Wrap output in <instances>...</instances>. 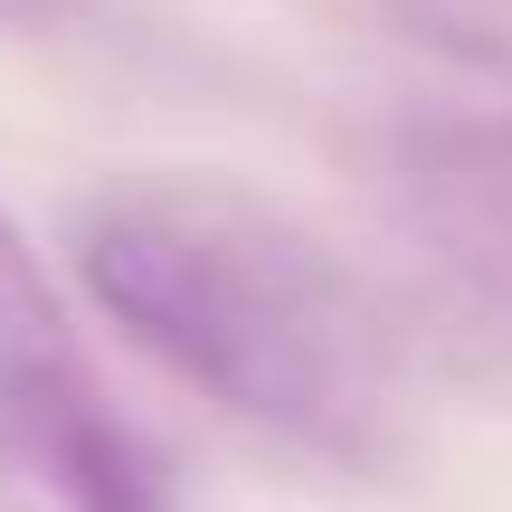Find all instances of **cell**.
I'll list each match as a JSON object with an SVG mask.
<instances>
[{"label":"cell","instance_id":"cell-3","mask_svg":"<svg viewBox=\"0 0 512 512\" xmlns=\"http://www.w3.org/2000/svg\"><path fill=\"white\" fill-rule=\"evenodd\" d=\"M427 238H446L465 266L512 285V124H437L408 143L399 171Z\"/></svg>","mask_w":512,"mask_h":512},{"label":"cell","instance_id":"cell-4","mask_svg":"<svg viewBox=\"0 0 512 512\" xmlns=\"http://www.w3.org/2000/svg\"><path fill=\"white\" fill-rule=\"evenodd\" d=\"M0 351L10 361H48V370H76V323H67V294L48 285L38 247L19 238V219L0 209Z\"/></svg>","mask_w":512,"mask_h":512},{"label":"cell","instance_id":"cell-1","mask_svg":"<svg viewBox=\"0 0 512 512\" xmlns=\"http://www.w3.org/2000/svg\"><path fill=\"white\" fill-rule=\"evenodd\" d=\"M76 275L114 332L171 361L200 399L323 456L389 427V323L361 275L294 219L209 181L124 190L76 228Z\"/></svg>","mask_w":512,"mask_h":512},{"label":"cell","instance_id":"cell-2","mask_svg":"<svg viewBox=\"0 0 512 512\" xmlns=\"http://www.w3.org/2000/svg\"><path fill=\"white\" fill-rule=\"evenodd\" d=\"M0 512H171L143 446L76 370L0 351Z\"/></svg>","mask_w":512,"mask_h":512},{"label":"cell","instance_id":"cell-5","mask_svg":"<svg viewBox=\"0 0 512 512\" xmlns=\"http://www.w3.org/2000/svg\"><path fill=\"white\" fill-rule=\"evenodd\" d=\"M76 0H0V29H48V19H67Z\"/></svg>","mask_w":512,"mask_h":512}]
</instances>
